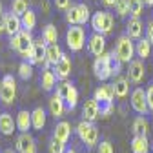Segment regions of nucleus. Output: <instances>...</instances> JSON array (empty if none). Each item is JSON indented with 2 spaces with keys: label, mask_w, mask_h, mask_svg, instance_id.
Instances as JSON below:
<instances>
[{
  "label": "nucleus",
  "mask_w": 153,
  "mask_h": 153,
  "mask_svg": "<svg viewBox=\"0 0 153 153\" xmlns=\"http://www.w3.org/2000/svg\"><path fill=\"white\" fill-rule=\"evenodd\" d=\"M93 99L99 102L100 106V117L102 119H108L111 111H113V100H115V89H113V84H102L95 89L93 93Z\"/></svg>",
  "instance_id": "nucleus-1"
},
{
  "label": "nucleus",
  "mask_w": 153,
  "mask_h": 153,
  "mask_svg": "<svg viewBox=\"0 0 153 153\" xmlns=\"http://www.w3.org/2000/svg\"><path fill=\"white\" fill-rule=\"evenodd\" d=\"M133 55L135 53V42L131 40L128 35H120L117 38V44H115V49H113V56L117 60H120L122 64H129L133 60Z\"/></svg>",
  "instance_id": "nucleus-2"
},
{
  "label": "nucleus",
  "mask_w": 153,
  "mask_h": 153,
  "mask_svg": "<svg viewBox=\"0 0 153 153\" xmlns=\"http://www.w3.org/2000/svg\"><path fill=\"white\" fill-rule=\"evenodd\" d=\"M15 122H16V129L20 131V133H29V129L33 128V126H31V111L20 109V111L16 113Z\"/></svg>",
  "instance_id": "nucleus-23"
},
{
  "label": "nucleus",
  "mask_w": 153,
  "mask_h": 153,
  "mask_svg": "<svg viewBox=\"0 0 153 153\" xmlns=\"http://www.w3.org/2000/svg\"><path fill=\"white\" fill-rule=\"evenodd\" d=\"M15 129H16V122L13 119V115H9L7 111L0 113V133L9 137V135H13Z\"/></svg>",
  "instance_id": "nucleus-24"
},
{
  "label": "nucleus",
  "mask_w": 153,
  "mask_h": 153,
  "mask_svg": "<svg viewBox=\"0 0 153 153\" xmlns=\"http://www.w3.org/2000/svg\"><path fill=\"white\" fill-rule=\"evenodd\" d=\"M71 68H73L71 59H69L68 55H64L62 59L53 66V73L56 75V80H60V82L68 80V79H69V75H71Z\"/></svg>",
  "instance_id": "nucleus-13"
},
{
  "label": "nucleus",
  "mask_w": 153,
  "mask_h": 153,
  "mask_svg": "<svg viewBox=\"0 0 153 153\" xmlns=\"http://www.w3.org/2000/svg\"><path fill=\"white\" fill-rule=\"evenodd\" d=\"M48 106H49V113L53 115L55 119H62L64 115H66V111H68L66 102H64V100H62V97H59L56 93H53L51 97H49Z\"/></svg>",
  "instance_id": "nucleus-17"
},
{
  "label": "nucleus",
  "mask_w": 153,
  "mask_h": 153,
  "mask_svg": "<svg viewBox=\"0 0 153 153\" xmlns=\"http://www.w3.org/2000/svg\"><path fill=\"white\" fill-rule=\"evenodd\" d=\"M66 153H76V149H75V148H68Z\"/></svg>",
  "instance_id": "nucleus-46"
},
{
  "label": "nucleus",
  "mask_w": 153,
  "mask_h": 153,
  "mask_svg": "<svg viewBox=\"0 0 153 153\" xmlns=\"http://www.w3.org/2000/svg\"><path fill=\"white\" fill-rule=\"evenodd\" d=\"M135 53H137V56L140 60H146L151 55V44H149L148 38H140V40L135 42Z\"/></svg>",
  "instance_id": "nucleus-29"
},
{
  "label": "nucleus",
  "mask_w": 153,
  "mask_h": 153,
  "mask_svg": "<svg viewBox=\"0 0 153 153\" xmlns=\"http://www.w3.org/2000/svg\"><path fill=\"white\" fill-rule=\"evenodd\" d=\"M33 42H35V38H33L31 31L22 29L20 33H18V48H16V53L20 55L26 62L31 60V55H33Z\"/></svg>",
  "instance_id": "nucleus-9"
},
{
  "label": "nucleus",
  "mask_w": 153,
  "mask_h": 153,
  "mask_svg": "<svg viewBox=\"0 0 153 153\" xmlns=\"http://www.w3.org/2000/svg\"><path fill=\"white\" fill-rule=\"evenodd\" d=\"M4 20H6V33L9 36H15V35H18L24 29L22 27V18L18 16V15H15V13L4 15Z\"/></svg>",
  "instance_id": "nucleus-20"
},
{
  "label": "nucleus",
  "mask_w": 153,
  "mask_h": 153,
  "mask_svg": "<svg viewBox=\"0 0 153 153\" xmlns=\"http://www.w3.org/2000/svg\"><path fill=\"white\" fill-rule=\"evenodd\" d=\"M97 119H100V106L95 99H88L82 106V120L95 122Z\"/></svg>",
  "instance_id": "nucleus-14"
},
{
  "label": "nucleus",
  "mask_w": 153,
  "mask_h": 153,
  "mask_svg": "<svg viewBox=\"0 0 153 153\" xmlns=\"http://www.w3.org/2000/svg\"><path fill=\"white\" fill-rule=\"evenodd\" d=\"M146 99H148L149 111H153V84H149V86H148V89H146Z\"/></svg>",
  "instance_id": "nucleus-40"
},
{
  "label": "nucleus",
  "mask_w": 153,
  "mask_h": 153,
  "mask_svg": "<svg viewBox=\"0 0 153 153\" xmlns=\"http://www.w3.org/2000/svg\"><path fill=\"white\" fill-rule=\"evenodd\" d=\"M62 56H64V53H62V49H60L59 44L48 46V49H46V64H44V69H49V66H55L56 62L62 59Z\"/></svg>",
  "instance_id": "nucleus-22"
},
{
  "label": "nucleus",
  "mask_w": 153,
  "mask_h": 153,
  "mask_svg": "<svg viewBox=\"0 0 153 153\" xmlns=\"http://www.w3.org/2000/svg\"><path fill=\"white\" fill-rule=\"evenodd\" d=\"M42 40L51 46V44H56V40H59V31H56V27L53 24H48L44 29H42Z\"/></svg>",
  "instance_id": "nucleus-31"
},
{
  "label": "nucleus",
  "mask_w": 153,
  "mask_h": 153,
  "mask_svg": "<svg viewBox=\"0 0 153 153\" xmlns=\"http://www.w3.org/2000/svg\"><path fill=\"white\" fill-rule=\"evenodd\" d=\"M55 93L59 95V97H62V100L66 102V108H68L69 111H73V109L76 108V104H79V91H76V88H75L69 80L59 82V84H56Z\"/></svg>",
  "instance_id": "nucleus-6"
},
{
  "label": "nucleus",
  "mask_w": 153,
  "mask_h": 153,
  "mask_svg": "<svg viewBox=\"0 0 153 153\" xmlns=\"http://www.w3.org/2000/svg\"><path fill=\"white\" fill-rule=\"evenodd\" d=\"M71 137V124L68 120H60V122H56L55 129H53V140L56 142H62V144H68Z\"/></svg>",
  "instance_id": "nucleus-18"
},
{
  "label": "nucleus",
  "mask_w": 153,
  "mask_h": 153,
  "mask_svg": "<svg viewBox=\"0 0 153 153\" xmlns=\"http://www.w3.org/2000/svg\"><path fill=\"white\" fill-rule=\"evenodd\" d=\"M20 18H22V27H24V29H27V31H33V29H35V26H36V13H35V11L29 9V11H26Z\"/></svg>",
  "instance_id": "nucleus-32"
},
{
  "label": "nucleus",
  "mask_w": 153,
  "mask_h": 153,
  "mask_svg": "<svg viewBox=\"0 0 153 153\" xmlns=\"http://www.w3.org/2000/svg\"><path fill=\"white\" fill-rule=\"evenodd\" d=\"M0 91H2V79H0Z\"/></svg>",
  "instance_id": "nucleus-47"
},
{
  "label": "nucleus",
  "mask_w": 153,
  "mask_h": 153,
  "mask_svg": "<svg viewBox=\"0 0 153 153\" xmlns=\"http://www.w3.org/2000/svg\"><path fill=\"white\" fill-rule=\"evenodd\" d=\"M66 22L69 26H84L91 22V13L86 4H75L66 11Z\"/></svg>",
  "instance_id": "nucleus-5"
},
{
  "label": "nucleus",
  "mask_w": 153,
  "mask_h": 153,
  "mask_svg": "<svg viewBox=\"0 0 153 153\" xmlns=\"http://www.w3.org/2000/svg\"><path fill=\"white\" fill-rule=\"evenodd\" d=\"M151 153H153V149H151Z\"/></svg>",
  "instance_id": "nucleus-49"
},
{
  "label": "nucleus",
  "mask_w": 153,
  "mask_h": 153,
  "mask_svg": "<svg viewBox=\"0 0 153 153\" xmlns=\"http://www.w3.org/2000/svg\"><path fill=\"white\" fill-rule=\"evenodd\" d=\"M93 71L99 80H108L113 76V53L104 51L100 56H97L93 62Z\"/></svg>",
  "instance_id": "nucleus-3"
},
{
  "label": "nucleus",
  "mask_w": 153,
  "mask_h": 153,
  "mask_svg": "<svg viewBox=\"0 0 153 153\" xmlns=\"http://www.w3.org/2000/svg\"><path fill=\"white\" fill-rule=\"evenodd\" d=\"M18 76H20L22 80H27L33 76V66L29 62H20V66H18Z\"/></svg>",
  "instance_id": "nucleus-35"
},
{
  "label": "nucleus",
  "mask_w": 153,
  "mask_h": 153,
  "mask_svg": "<svg viewBox=\"0 0 153 153\" xmlns=\"http://www.w3.org/2000/svg\"><path fill=\"white\" fill-rule=\"evenodd\" d=\"M113 89H115V97L124 99L129 93V80L126 79V76H119V79L113 82Z\"/></svg>",
  "instance_id": "nucleus-28"
},
{
  "label": "nucleus",
  "mask_w": 153,
  "mask_h": 153,
  "mask_svg": "<svg viewBox=\"0 0 153 153\" xmlns=\"http://www.w3.org/2000/svg\"><path fill=\"white\" fill-rule=\"evenodd\" d=\"M4 153H13V151H11V149H7V151H4Z\"/></svg>",
  "instance_id": "nucleus-48"
},
{
  "label": "nucleus",
  "mask_w": 153,
  "mask_h": 153,
  "mask_svg": "<svg viewBox=\"0 0 153 153\" xmlns=\"http://www.w3.org/2000/svg\"><path fill=\"white\" fill-rule=\"evenodd\" d=\"M66 144L62 142H56V140H51L49 142V153H66Z\"/></svg>",
  "instance_id": "nucleus-38"
},
{
  "label": "nucleus",
  "mask_w": 153,
  "mask_h": 153,
  "mask_svg": "<svg viewBox=\"0 0 153 153\" xmlns=\"http://www.w3.org/2000/svg\"><path fill=\"white\" fill-rule=\"evenodd\" d=\"M46 111H44V108H35L33 111H31V126H33V129H36V131H40L44 126H46Z\"/></svg>",
  "instance_id": "nucleus-26"
},
{
  "label": "nucleus",
  "mask_w": 153,
  "mask_h": 153,
  "mask_svg": "<svg viewBox=\"0 0 153 153\" xmlns=\"http://www.w3.org/2000/svg\"><path fill=\"white\" fill-rule=\"evenodd\" d=\"M4 33H6V20L0 18V35H4Z\"/></svg>",
  "instance_id": "nucleus-43"
},
{
  "label": "nucleus",
  "mask_w": 153,
  "mask_h": 153,
  "mask_svg": "<svg viewBox=\"0 0 153 153\" xmlns=\"http://www.w3.org/2000/svg\"><path fill=\"white\" fill-rule=\"evenodd\" d=\"M128 2H129V15H131V18H139L142 15L144 2L142 0H128Z\"/></svg>",
  "instance_id": "nucleus-34"
},
{
  "label": "nucleus",
  "mask_w": 153,
  "mask_h": 153,
  "mask_svg": "<svg viewBox=\"0 0 153 153\" xmlns=\"http://www.w3.org/2000/svg\"><path fill=\"white\" fill-rule=\"evenodd\" d=\"M0 18H4V6H2V2H0Z\"/></svg>",
  "instance_id": "nucleus-44"
},
{
  "label": "nucleus",
  "mask_w": 153,
  "mask_h": 153,
  "mask_svg": "<svg viewBox=\"0 0 153 153\" xmlns=\"http://www.w3.org/2000/svg\"><path fill=\"white\" fill-rule=\"evenodd\" d=\"M40 86L44 91H53L56 89V75L53 73V69H44L40 75Z\"/></svg>",
  "instance_id": "nucleus-25"
},
{
  "label": "nucleus",
  "mask_w": 153,
  "mask_h": 153,
  "mask_svg": "<svg viewBox=\"0 0 153 153\" xmlns=\"http://www.w3.org/2000/svg\"><path fill=\"white\" fill-rule=\"evenodd\" d=\"M144 33V24L140 22V18H129L126 24V35L131 40H140Z\"/></svg>",
  "instance_id": "nucleus-21"
},
{
  "label": "nucleus",
  "mask_w": 153,
  "mask_h": 153,
  "mask_svg": "<svg viewBox=\"0 0 153 153\" xmlns=\"http://www.w3.org/2000/svg\"><path fill=\"white\" fill-rule=\"evenodd\" d=\"M16 99V80L11 75L2 76V91H0V102L4 106H11Z\"/></svg>",
  "instance_id": "nucleus-10"
},
{
  "label": "nucleus",
  "mask_w": 153,
  "mask_h": 153,
  "mask_svg": "<svg viewBox=\"0 0 153 153\" xmlns=\"http://www.w3.org/2000/svg\"><path fill=\"white\" fill-rule=\"evenodd\" d=\"M131 151L133 153H149L148 137H133V140H131Z\"/></svg>",
  "instance_id": "nucleus-30"
},
{
  "label": "nucleus",
  "mask_w": 153,
  "mask_h": 153,
  "mask_svg": "<svg viewBox=\"0 0 153 153\" xmlns=\"http://www.w3.org/2000/svg\"><path fill=\"white\" fill-rule=\"evenodd\" d=\"M149 131V122L144 117H137L133 120V137H146Z\"/></svg>",
  "instance_id": "nucleus-27"
},
{
  "label": "nucleus",
  "mask_w": 153,
  "mask_h": 153,
  "mask_svg": "<svg viewBox=\"0 0 153 153\" xmlns=\"http://www.w3.org/2000/svg\"><path fill=\"white\" fill-rule=\"evenodd\" d=\"M16 151L18 153H36V142L29 133H20V135H18Z\"/></svg>",
  "instance_id": "nucleus-19"
},
{
  "label": "nucleus",
  "mask_w": 153,
  "mask_h": 153,
  "mask_svg": "<svg viewBox=\"0 0 153 153\" xmlns=\"http://www.w3.org/2000/svg\"><path fill=\"white\" fill-rule=\"evenodd\" d=\"M131 108L135 109L140 117L146 115L149 111V106H148V99H146V91L142 88H135L131 91Z\"/></svg>",
  "instance_id": "nucleus-11"
},
{
  "label": "nucleus",
  "mask_w": 153,
  "mask_h": 153,
  "mask_svg": "<svg viewBox=\"0 0 153 153\" xmlns=\"http://www.w3.org/2000/svg\"><path fill=\"white\" fill-rule=\"evenodd\" d=\"M91 27L95 33L100 35H109L113 31V15L108 11H97L91 15Z\"/></svg>",
  "instance_id": "nucleus-7"
},
{
  "label": "nucleus",
  "mask_w": 153,
  "mask_h": 153,
  "mask_svg": "<svg viewBox=\"0 0 153 153\" xmlns=\"http://www.w3.org/2000/svg\"><path fill=\"white\" fill-rule=\"evenodd\" d=\"M144 75H146V66L144 60H131L129 62V69H128V80L133 84H140L144 80Z\"/></svg>",
  "instance_id": "nucleus-12"
},
{
  "label": "nucleus",
  "mask_w": 153,
  "mask_h": 153,
  "mask_svg": "<svg viewBox=\"0 0 153 153\" xmlns=\"http://www.w3.org/2000/svg\"><path fill=\"white\" fill-rule=\"evenodd\" d=\"M97 153H115L113 149V144L109 140H100L97 144Z\"/></svg>",
  "instance_id": "nucleus-37"
},
{
  "label": "nucleus",
  "mask_w": 153,
  "mask_h": 153,
  "mask_svg": "<svg viewBox=\"0 0 153 153\" xmlns=\"http://www.w3.org/2000/svg\"><path fill=\"white\" fill-rule=\"evenodd\" d=\"M146 38L149 40V44L153 46V20H149L148 26H146Z\"/></svg>",
  "instance_id": "nucleus-41"
},
{
  "label": "nucleus",
  "mask_w": 153,
  "mask_h": 153,
  "mask_svg": "<svg viewBox=\"0 0 153 153\" xmlns=\"http://www.w3.org/2000/svg\"><path fill=\"white\" fill-rule=\"evenodd\" d=\"M119 0H102V4L106 6V7H115V4H117Z\"/></svg>",
  "instance_id": "nucleus-42"
},
{
  "label": "nucleus",
  "mask_w": 153,
  "mask_h": 153,
  "mask_svg": "<svg viewBox=\"0 0 153 153\" xmlns=\"http://www.w3.org/2000/svg\"><path fill=\"white\" fill-rule=\"evenodd\" d=\"M115 13H117L119 16H126V15H129V2L128 0H119L117 4H115Z\"/></svg>",
  "instance_id": "nucleus-36"
},
{
  "label": "nucleus",
  "mask_w": 153,
  "mask_h": 153,
  "mask_svg": "<svg viewBox=\"0 0 153 153\" xmlns=\"http://www.w3.org/2000/svg\"><path fill=\"white\" fill-rule=\"evenodd\" d=\"M76 135L82 140V144H86V148H89V149L99 144V129L93 122L80 120L79 126H76Z\"/></svg>",
  "instance_id": "nucleus-4"
},
{
  "label": "nucleus",
  "mask_w": 153,
  "mask_h": 153,
  "mask_svg": "<svg viewBox=\"0 0 153 153\" xmlns=\"http://www.w3.org/2000/svg\"><path fill=\"white\" fill-rule=\"evenodd\" d=\"M144 6H153V0H142Z\"/></svg>",
  "instance_id": "nucleus-45"
},
{
  "label": "nucleus",
  "mask_w": 153,
  "mask_h": 153,
  "mask_svg": "<svg viewBox=\"0 0 153 153\" xmlns=\"http://www.w3.org/2000/svg\"><path fill=\"white\" fill-rule=\"evenodd\" d=\"M66 44L71 51H80L86 44V31L82 26H71L66 33Z\"/></svg>",
  "instance_id": "nucleus-8"
},
{
  "label": "nucleus",
  "mask_w": 153,
  "mask_h": 153,
  "mask_svg": "<svg viewBox=\"0 0 153 153\" xmlns=\"http://www.w3.org/2000/svg\"><path fill=\"white\" fill-rule=\"evenodd\" d=\"M55 7L60 11H68L71 7V0H55Z\"/></svg>",
  "instance_id": "nucleus-39"
},
{
  "label": "nucleus",
  "mask_w": 153,
  "mask_h": 153,
  "mask_svg": "<svg viewBox=\"0 0 153 153\" xmlns=\"http://www.w3.org/2000/svg\"><path fill=\"white\" fill-rule=\"evenodd\" d=\"M26 11H29V0H13V4H11V13L22 16Z\"/></svg>",
  "instance_id": "nucleus-33"
},
{
  "label": "nucleus",
  "mask_w": 153,
  "mask_h": 153,
  "mask_svg": "<svg viewBox=\"0 0 153 153\" xmlns=\"http://www.w3.org/2000/svg\"><path fill=\"white\" fill-rule=\"evenodd\" d=\"M88 51L95 56H100L106 51V38L100 33H93L88 38Z\"/></svg>",
  "instance_id": "nucleus-15"
},
{
  "label": "nucleus",
  "mask_w": 153,
  "mask_h": 153,
  "mask_svg": "<svg viewBox=\"0 0 153 153\" xmlns=\"http://www.w3.org/2000/svg\"><path fill=\"white\" fill-rule=\"evenodd\" d=\"M46 49H48V44L40 38H35L33 42V55H31V60L29 64L35 66V64H46Z\"/></svg>",
  "instance_id": "nucleus-16"
}]
</instances>
